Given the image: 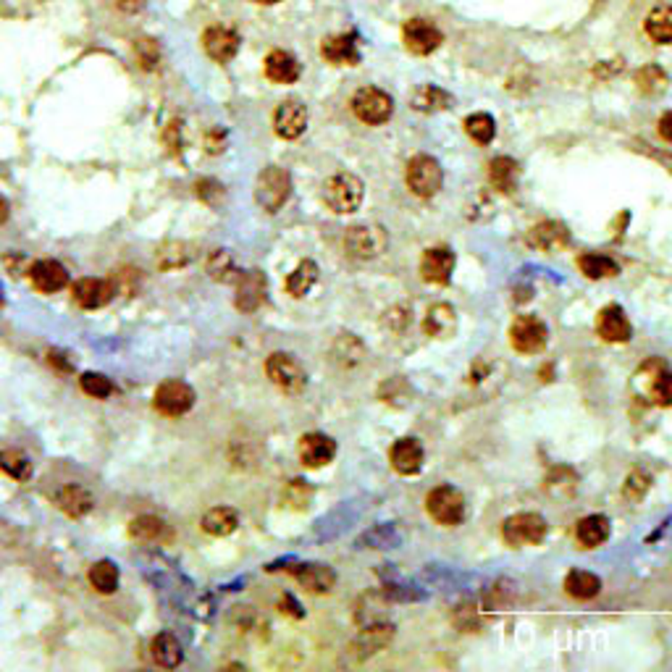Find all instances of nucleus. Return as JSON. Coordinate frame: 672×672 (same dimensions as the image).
Returning a JSON list of instances; mask_svg holds the SVG:
<instances>
[{
	"label": "nucleus",
	"mask_w": 672,
	"mask_h": 672,
	"mask_svg": "<svg viewBox=\"0 0 672 672\" xmlns=\"http://www.w3.org/2000/svg\"><path fill=\"white\" fill-rule=\"evenodd\" d=\"M426 510L438 525H460L465 517V497L455 486H436L426 497Z\"/></svg>",
	"instance_id": "6e6552de"
},
{
	"label": "nucleus",
	"mask_w": 672,
	"mask_h": 672,
	"mask_svg": "<svg viewBox=\"0 0 672 672\" xmlns=\"http://www.w3.org/2000/svg\"><path fill=\"white\" fill-rule=\"evenodd\" d=\"M0 308H3V289H0Z\"/></svg>",
	"instance_id": "6e6d98bb"
},
{
	"label": "nucleus",
	"mask_w": 672,
	"mask_h": 672,
	"mask_svg": "<svg viewBox=\"0 0 672 672\" xmlns=\"http://www.w3.org/2000/svg\"><path fill=\"white\" fill-rule=\"evenodd\" d=\"M596 331L604 342H612V345H623L628 342L633 334L631 320L625 316V310L620 305H607L599 318H596Z\"/></svg>",
	"instance_id": "f3484780"
},
{
	"label": "nucleus",
	"mask_w": 672,
	"mask_h": 672,
	"mask_svg": "<svg viewBox=\"0 0 672 672\" xmlns=\"http://www.w3.org/2000/svg\"><path fill=\"white\" fill-rule=\"evenodd\" d=\"M423 328L426 334H431L436 339H447L455 334L457 328V316H455V308L447 305V302H438L434 305L429 313H426V320H423Z\"/></svg>",
	"instance_id": "bb28decb"
},
{
	"label": "nucleus",
	"mask_w": 672,
	"mask_h": 672,
	"mask_svg": "<svg viewBox=\"0 0 672 672\" xmlns=\"http://www.w3.org/2000/svg\"><path fill=\"white\" fill-rule=\"evenodd\" d=\"M353 114L368 126H381L392 119L395 114V100L389 92L379 89V87H362L357 89L353 98Z\"/></svg>",
	"instance_id": "20e7f679"
},
{
	"label": "nucleus",
	"mask_w": 672,
	"mask_h": 672,
	"mask_svg": "<svg viewBox=\"0 0 672 672\" xmlns=\"http://www.w3.org/2000/svg\"><path fill=\"white\" fill-rule=\"evenodd\" d=\"M646 489H649V478H646V475L638 473V471L633 475H628V481H625V497L638 499Z\"/></svg>",
	"instance_id": "09e8293b"
},
{
	"label": "nucleus",
	"mask_w": 672,
	"mask_h": 672,
	"mask_svg": "<svg viewBox=\"0 0 672 672\" xmlns=\"http://www.w3.org/2000/svg\"><path fill=\"white\" fill-rule=\"evenodd\" d=\"M263 69H266V77L274 81V84H294V81L300 80V74H302L300 61L292 53H286V50H271L266 55Z\"/></svg>",
	"instance_id": "4be33fe9"
},
{
	"label": "nucleus",
	"mask_w": 672,
	"mask_h": 672,
	"mask_svg": "<svg viewBox=\"0 0 672 672\" xmlns=\"http://www.w3.org/2000/svg\"><path fill=\"white\" fill-rule=\"evenodd\" d=\"M659 134L668 140V142H672V111L670 114H665L662 119H659Z\"/></svg>",
	"instance_id": "603ef678"
},
{
	"label": "nucleus",
	"mask_w": 672,
	"mask_h": 672,
	"mask_svg": "<svg viewBox=\"0 0 672 672\" xmlns=\"http://www.w3.org/2000/svg\"><path fill=\"white\" fill-rule=\"evenodd\" d=\"M266 276L260 271H247L237 276V308L242 313H252L263 305Z\"/></svg>",
	"instance_id": "412c9836"
},
{
	"label": "nucleus",
	"mask_w": 672,
	"mask_h": 672,
	"mask_svg": "<svg viewBox=\"0 0 672 672\" xmlns=\"http://www.w3.org/2000/svg\"><path fill=\"white\" fill-rule=\"evenodd\" d=\"M323 61L334 66H357L360 64V47L355 35H331L320 42Z\"/></svg>",
	"instance_id": "6ab92c4d"
},
{
	"label": "nucleus",
	"mask_w": 672,
	"mask_h": 672,
	"mask_svg": "<svg viewBox=\"0 0 672 672\" xmlns=\"http://www.w3.org/2000/svg\"><path fill=\"white\" fill-rule=\"evenodd\" d=\"M389 244L384 226L379 224H357L350 226L345 234V252L355 260H373L379 258Z\"/></svg>",
	"instance_id": "7ed1b4c3"
},
{
	"label": "nucleus",
	"mask_w": 672,
	"mask_h": 672,
	"mask_svg": "<svg viewBox=\"0 0 672 672\" xmlns=\"http://www.w3.org/2000/svg\"><path fill=\"white\" fill-rule=\"evenodd\" d=\"M255 3H260V5H274L278 0H255Z\"/></svg>",
	"instance_id": "5fc2aeb1"
},
{
	"label": "nucleus",
	"mask_w": 672,
	"mask_h": 672,
	"mask_svg": "<svg viewBox=\"0 0 672 672\" xmlns=\"http://www.w3.org/2000/svg\"><path fill=\"white\" fill-rule=\"evenodd\" d=\"M578 268L581 274L589 278H607V276H617L620 274V266L607 258V255H599V252H589V255H581L578 258Z\"/></svg>",
	"instance_id": "e433bc0d"
},
{
	"label": "nucleus",
	"mask_w": 672,
	"mask_h": 672,
	"mask_svg": "<svg viewBox=\"0 0 672 672\" xmlns=\"http://www.w3.org/2000/svg\"><path fill=\"white\" fill-rule=\"evenodd\" d=\"M166 145L171 153H179L182 150V121H171L166 126Z\"/></svg>",
	"instance_id": "8fccbe9b"
},
{
	"label": "nucleus",
	"mask_w": 672,
	"mask_h": 672,
	"mask_svg": "<svg viewBox=\"0 0 672 672\" xmlns=\"http://www.w3.org/2000/svg\"><path fill=\"white\" fill-rule=\"evenodd\" d=\"M423 460H426V452H423L421 441L413 436L395 441V447L389 452V463L399 475H418L423 468Z\"/></svg>",
	"instance_id": "dca6fc26"
},
{
	"label": "nucleus",
	"mask_w": 672,
	"mask_h": 672,
	"mask_svg": "<svg viewBox=\"0 0 672 672\" xmlns=\"http://www.w3.org/2000/svg\"><path fill=\"white\" fill-rule=\"evenodd\" d=\"M292 573H294V578L300 581V586H305L310 593H328L334 589V583H336V573H334L328 565H316V562H310V565L294 567Z\"/></svg>",
	"instance_id": "5701e85b"
},
{
	"label": "nucleus",
	"mask_w": 672,
	"mask_h": 672,
	"mask_svg": "<svg viewBox=\"0 0 672 672\" xmlns=\"http://www.w3.org/2000/svg\"><path fill=\"white\" fill-rule=\"evenodd\" d=\"M635 84L641 87V92H646V95H657V92H662L665 87H668V74L659 69V66H643L638 74H635Z\"/></svg>",
	"instance_id": "37998d69"
},
{
	"label": "nucleus",
	"mask_w": 672,
	"mask_h": 672,
	"mask_svg": "<svg viewBox=\"0 0 672 672\" xmlns=\"http://www.w3.org/2000/svg\"><path fill=\"white\" fill-rule=\"evenodd\" d=\"M0 471L5 475H11L13 481H30L32 478V460L19 452V449H3L0 452Z\"/></svg>",
	"instance_id": "c9c22d12"
},
{
	"label": "nucleus",
	"mask_w": 672,
	"mask_h": 672,
	"mask_svg": "<svg viewBox=\"0 0 672 672\" xmlns=\"http://www.w3.org/2000/svg\"><path fill=\"white\" fill-rule=\"evenodd\" d=\"M195 190H198V198L205 200L208 205H218V200H224V184L213 179H200Z\"/></svg>",
	"instance_id": "de8ad7c7"
},
{
	"label": "nucleus",
	"mask_w": 672,
	"mask_h": 672,
	"mask_svg": "<svg viewBox=\"0 0 672 672\" xmlns=\"http://www.w3.org/2000/svg\"><path fill=\"white\" fill-rule=\"evenodd\" d=\"M55 502H58V507L69 515V517H84V515L92 510V505H95L92 497H89V491H87L84 486H77V483L64 486V489L58 491Z\"/></svg>",
	"instance_id": "a878e982"
},
{
	"label": "nucleus",
	"mask_w": 672,
	"mask_h": 672,
	"mask_svg": "<svg viewBox=\"0 0 672 672\" xmlns=\"http://www.w3.org/2000/svg\"><path fill=\"white\" fill-rule=\"evenodd\" d=\"M72 294H74V302L80 308H84V310H98V308H103V305H108L114 300L116 289L106 278H80L72 286Z\"/></svg>",
	"instance_id": "4468645a"
},
{
	"label": "nucleus",
	"mask_w": 672,
	"mask_h": 672,
	"mask_svg": "<svg viewBox=\"0 0 672 672\" xmlns=\"http://www.w3.org/2000/svg\"><path fill=\"white\" fill-rule=\"evenodd\" d=\"M150 654H153V662L163 668V670H174L182 665L184 659V651H182V643L176 641V635L171 633H158L150 643Z\"/></svg>",
	"instance_id": "393cba45"
},
{
	"label": "nucleus",
	"mask_w": 672,
	"mask_h": 672,
	"mask_svg": "<svg viewBox=\"0 0 672 672\" xmlns=\"http://www.w3.org/2000/svg\"><path fill=\"white\" fill-rule=\"evenodd\" d=\"M134 55H137V64L142 69H156V64L160 61L158 45H156V40H150V38L134 40Z\"/></svg>",
	"instance_id": "a18cd8bd"
},
{
	"label": "nucleus",
	"mask_w": 672,
	"mask_h": 672,
	"mask_svg": "<svg viewBox=\"0 0 672 672\" xmlns=\"http://www.w3.org/2000/svg\"><path fill=\"white\" fill-rule=\"evenodd\" d=\"M116 5L123 13H137V11L145 8V0H116Z\"/></svg>",
	"instance_id": "3c124183"
},
{
	"label": "nucleus",
	"mask_w": 672,
	"mask_h": 672,
	"mask_svg": "<svg viewBox=\"0 0 672 672\" xmlns=\"http://www.w3.org/2000/svg\"><path fill=\"white\" fill-rule=\"evenodd\" d=\"M455 271V252L447 247H431L423 252L421 260V276L429 284H449Z\"/></svg>",
	"instance_id": "aec40b11"
},
{
	"label": "nucleus",
	"mask_w": 672,
	"mask_h": 672,
	"mask_svg": "<svg viewBox=\"0 0 672 672\" xmlns=\"http://www.w3.org/2000/svg\"><path fill=\"white\" fill-rule=\"evenodd\" d=\"M129 533L134 539H142V541H163L171 536L168 525L160 520V517H153V515H142V517H134L129 523Z\"/></svg>",
	"instance_id": "72a5a7b5"
},
{
	"label": "nucleus",
	"mask_w": 672,
	"mask_h": 672,
	"mask_svg": "<svg viewBox=\"0 0 672 672\" xmlns=\"http://www.w3.org/2000/svg\"><path fill=\"white\" fill-rule=\"evenodd\" d=\"M292 195V176L286 168L281 166H268L258 174L255 182V202L266 210V213H278L286 200Z\"/></svg>",
	"instance_id": "f257e3e1"
},
{
	"label": "nucleus",
	"mask_w": 672,
	"mask_h": 672,
	"mask_svg": "<svg viewBox=\"0 0 672 672\" xmlns=\"http://www.w3.org/2000/svg\"><path fill=\"white\" fill-rule=\"evenodd\" d=\"M407 187L413 195L418 198L429 200L434 198L436 192L441 190L444 184V174H441V166L438 160L431 158V156H415V158L407 163Z\"/></svg>",
	"instance_id": "423d86ee"
},
{
	"label": "nucleus",
	"mask_w": 672,
	"mask_h": 672,
	"mask_svg": "<svg viewBox=\"0 0 672 672\" xmlns=\"http://www.w3.org/2000/svg\"><path fill=\"white\" fill-rule=\"evenodd\" d=\"M239 42L242 40H239L237 32L229 27H221V24L208 27L202 32V47H205L208 58H213L216 64H229L239 53Z\"/></svg>",
	"instance_id": "f8f14e48"
},
{
	"label": "nucleus",
	"mask_w": 672,
	"mask_h": 672,
	"mask_svg": "<svg viewBox=\"0 0 672 672\" xmlns=\"http://www.w3.org/2000/svg\"><path fill=\"white\" fill-rule=\"evenodd\" d=\"M297 452H300L302 465L310 468V471H316V468L328 465V463L336 457V441H334L331 436L313 431V434H305L300 438Z\"/></svg>",
	"instance_id": "ddd939ff"
},
{
	"label": "nucleus",
	"mask_w": 672,
	"mask_h": 672,
	"mask_svg": "<svg viewBox=\"0 0 672 672\" xmlns=\"http://www.w3.org/2000/svg\"><path fill=\"white\" fill-rule=\"evenodd\" d=\"M465 132L473 137L478 145H489L497 134V123L489 114H473L465 119Z\"/></svg>",
	"instance_id": "a19ab883"
},
{
	"label": "nucleus",
	"mask_w": 672,
	"mask_h": 672,
	"mask_svg": "<svg viewBox=\"0 0 672 672\" xmlns=\"http://www.w3.org/2000/svg\"><path fill=\"white\" fill-rule=\"evenodd\" d=\"M111 284H114L116 294L132 297V294H137V286H140V271H134V268H119V271H114Z\"/></svg>",
	"instance_id": "c03bdc74"
},
{
	"label": "nucleus",
	"mask_w": 672,
	"mask_h": 672,
	"mask_svg": "<svg viewBox=\"0 0 672 672\" xmlns=\"http://www.w3.org/2000/svg\"><path fill=\"white\" fill-rule=\"evenodd\" d=\"M87 581H89V586L98 593H106V596L114 593L119 589L121 581V573L119 567H116V562H111V559L95 562V565L89 567V573H87Z\"/></svg>",
	"instance_id": "c85d7f7f"
},
{
	"label": "nucleus",
	"mask_w": 672,
	"mask_h": 672,
	"mask_svg": "<svg viewBox=\"0 0 672 672\" xmlns=\"http://www.w3.org/2000/svg\"><path fill=\"white\" fill-rule=\"evenodd\" d=\"M402 40L404 47L415 55H431L436 47L444 42V35L438 32V27L431 24L429 19H410L402 27Z\"/></svg>",
	"instance_id": "9b49d317"
},
{
	"label": "nucleus",
	"mask_w": 672,
	"mask_h": 672,
	"mask_svg": "<svg viewBox=\"0 0 672 672\" xmlns=\"http://www.w3.org/2000/svg\"><path fill=\"white\" fill-rule=\"evenodd\" d=\"M237 525L239 515L237 510H232V507H213V510H208L205 517H202V531H205L208 536H216V539L234 533Z\"/></svg>",
	"instance_id": "cd10ccee"
},
{
	"label": "nucleus",
	"mask_w": 672,
	"mask_h": 672,
	"mask_svg": "<svg viewBox=\"0 0 672 672\" xmlns=\"http://www.w3.org/2000/svg\"><path fill=\"white\" fill-rule=\"evenodd\" d=\"M651 396L657 399V404L672 407V373H659L651 384Z\"/></svg>",
	"instance_id": "49530a36"
},
{
	"label": "nucleus",
	"mask_w": 672,
	"mask_h": 672,
	"mask_svg": "<svg viewBox=\"0 0 672 672\" xmlns=\"http://www.w3.org/2000/svg\"><path fill=\"white\" fill-rule=\"evenodd\" d=\"M517 174H520V168L513 158H494L489 166V176H491L494 187L502 192H513L515 184H517Z\"/></svg>",
	"instance_id": "4c0bfd02"
},
{
	"label": "nucleus",
	"mask_w": 672,
	"mask_h": 672,
	"mask_svg": "<svg viewBox=\"0 0 672 672\" xmlns=\"http://www.w3.org/2000/svg\"><path fill=\"white\" fill-rule=\"evenodd\" d=\"M646 35L657 45H670L672 42V11L670 8H654L649 16H646V24H643Z\"/></svg>",
	"instance_id": "f704fd0d"
},
{
	"label": "nucleus",
	"mask_w": 672,
	"mask_h": 672,
	"mask_svg": "<svg viewBox=\"0 0 672 672\" xmlns=\"http://www.w3.org/2000/svg\"><path fill=\"white\" fill-rule=\"evenodd\" d=\"M575 536H578V541L583 544V547H601L607 539H609V520L604 517V515H589V517H583L581 523H578V528H575Z\"/></svg>",
	"instance_id": "c756f323"
},
{
	"label": "nucleus",
	"mask_w": 672,
	"mask_h": 672,
	"mask_svg": "<svg viewBox=\"0 0 672 672\" xmlns=\"http://www.w3.org/2000/svg\"><path fill=\"white\" fill-rule=\"evenodd\" d=\"M531 242L539 244L541 250H559L567 242V232L559 224H539L531 232Z\"/></svg>",
	"instance_id": "58836bf2"
},
{
	"label": "nucleus",
	"mask_w": 672,
	"mask_h": 672,
	"mask_svg": "<svg viewBox=\"0 0 672 672\" xmlns=\"http://www.w3.org/2000/svg\"><path fill=\"white\" fill-rule=\"evenodd\" d=\"M80 387L84 395L95 396V399H108V396L116 392V387H114V381H111L108 376L92 373V370H89V373H81Z\"/></svg>",
	"instance_id": "79ce46f5"
},
{
	"label": "nucleus",
	"mask_w": 672,
	"mask_h": 672,
	"mask_svg": "<svg viewBox=\"0 0 672 672\" xmlns=\"http://www.w3.org/2000/svg\"><path fill=\"white\" fill-rule=\"evenodd\" d=\"M195 260V247L190 242H163L156 252V266L160 271H176Z\"/></svg>",
	"instance_id": "b1692460"
},
{
	"label": "nucleus",
	"mask_w": 672,
	"mask_h": 672,
	"mask_svg": "<svg viewBox=\"0 0 672 672\" xmlns=\"http://www.w3.org/2000/svg\"><path fill=\"white\" fill-rule=\"evenodd\" d=\"M413 108L415 111H423V114H431V111H444V108H449V103H452V98L444 92V89H438L434 84H423V87H418L415 92H413Z\"/></svg>",
	"instance_id": "473e14b6"
},
{
	"label": "nucleus",
	"mask_w": 672,
	"mask_h": 672,
	"mask_svg": "<svg viewBox=\"0 0 672 672\" xmlns=\"http://www.w3.org/2000/svg\"><path fill=\"white\" fill-rule=\"evenodd\" d=\"M308 129V108L297 100L281 103L274 114V132L281 140H297Z\"/></svg>",
	"instance_id": "2eb2a0df"
},
{
	"label": "nucleus",
	"mask_w": 672,
	"mask_h": 672,
	"mask_svg": "<svg viewBox=\"0 0 672 672\" xmlns=\"http://www.w3.org/2000/svg\"><path fill=\"white\" fill-rule=\"evenodd\" d=\"M362 195H365V187H362V182L357 179L355 174H334L323 187L326 205L339 216L355 213L357 208L362 205Z\"/></svg>",
	"instance_id": "f03ea898"
},
{
	"label": "nucleus",
	"mask_w": 672,
	"mask_h": 672,
	"mask_svg": "<svg viewBox=\"0 0 672 672\" xmlns=\"http://www.w3.org/2000/svg\"><path fill=\"white\" fill-rule=\"evenodd\" d=\"M30 281L32 286L42 292V294H53L61 292L69 284V271L58 263V260H38L30 266Z\"/></svg>",
	"instance_id": "a211bd4d"
},
{
	"label": "nucleus",
	"mask_w": 672,
	"mask_h": 672,
	"mask_svg": "<svg viewBox=\"0 0 672 672\" xmlns=\"http://www.w3.org/2000/svg\"><path fill=\"white\" fill-rule=\"evenodd\" d=\"M510 342L517 353H525V355L541 353L549 342V328L541 318L520 316L510 328Z\"/></svg>",
	"instance_id": "9d476101"
},
{
	"label": "nucleus",
	"mask_w": 672,
	"mask_h": 672,
	"mask_svg": "<svg viewBox=\"0 0 672 672\" xmlns=\"http://www.w3.org/2000/svg\"><path fill=\"white\" fill-rule=\"evenodd\" d=\"M565 591L570 593L573 599H593L596 593L601 591V581L593 575V573H586V570H570L567 578H565Z\"/></svg>",
	"instance_id": "7c9ffc66"
},
{
	"label": "nucleus",
	"mask_w": 672,
	"mask_h": 672,
	"mask_svg": "<svg viewBox=\"0 0 672 672\" xmlns=\"http://www.w3.org/2000/svg\"><path fill=\"white\" fill-rule=\"evenodd\" d=\"M192 404H195V389L179 379L163 381L153 396V407L166 418H182L192 410Z\"/></svg>",
	"instance_id": "1a4fd4ad"
},
{
	"label": "nucleus",
	"mask_w": 672,
	"mask_h": 672,
	"mask_svg": "<svg viewBox=\"0 0 672 672\" xmlns=\"http://www.w3.org/2000/svg\"><path fill=\"white\" fill-rule=\"evenodd\" d=\"M318 281V266L313 260H302L297 263V268L286 276V292L292 297H305Z\"/></svg>",
	"instance_id": "2f4dec72"
},
{
	"label": "nucleus",
	"mask_w": 672,
	"mask_h": 672,
	"mask_svg": "<svg viewBox=\"0 0 672 672\" xmlns=\"http://www.w3.org/2000/svg\"><path fill=\"white\" fill-rule=\"evenodd\" d=\"M544 536H547V520L536 513H517L502 523V539L510 547L541 544Z\"/></svg>",
	"instance_id": "0eeeda50"
},
{
	"label": "nucleus",
	"mask_w": 672,
	"mask_h": 672,
	"mask_svg": "<svg viewBox=\"0 0 672 672\" xmlns=\"http://www.w3.org/2000/svg\"><path fill=\"white\" fill-rule=\"evenodd\" d=\"M266 373L274 381V387H278L286 395H300L308 387V373L300 365V360L289 353H274L266 360Z\"/></svg>",
	"instance_id": "39448f33"
},
{
	"label": "nucleus",
	"mask_w": 672,
	"mask_h": 672,
	"mask_svg": "<svg viewBox=\"0 0 672 672\" xmlns=\"http://www.w3.org/2000/svg\"><path fill=\"white\" fill-rule=\"evenodd\" d=\"M208 274L216 278V281H232L237 278V268H234V258L229 250H216L210 258H208Z\"/></svg>",
	"instance_id": "ea45409f"
},
{
	"label": "nucleus",
	"mask_w": 672,
	"mask_h": 672,
	"mask_svg": "<svg viewBox=\"0 0 672 672\" xmlns=\"http://www.w3.org/2000/svg\"><path fill=\"white\" fill-rule=\"evenodd\" d=\"M8 213H11V208H8V202L0 198V224H5L8 221Z\"/></svg>",
	"instance_id": "864d4df0"
}]
</instances>
